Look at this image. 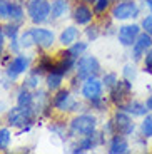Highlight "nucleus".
<instances>
[{
    "label": "nucleus",
    "instance_id": "1",
    "mask_svg": "<svg viewBox=\"0 0 152 154\" xmlns=\"http://www.w3.org/2000/svg\"><path fill=\"white\" fill-rule=\"evenodd\" d=\"M99 131V119L92 112H79L70 119L68 122V137L70 139H79L85 136H92Z\"/></svg>",
    "mask_w": 152,
    "mask_h": 154
},
{
    "label": "nucleus",
    "instance_id": "2",
    "mask_svg": "<svg viewBox=\"0 0 152 154\" xmlns=\"http://www.w3.org/2000/svg\"><path fill=\"white\" fill-rule=\"evenodd\" d=\"M74 91H70L68 87H62L59 91H55L52 96V106L55 111L62 112V114H68V112H79V111H85L84 104L79 99H75Z\"/></svg>",
    "mask_w": 152,
    "mask_h": 154
},
{
    "label": "nucleus",
    "instance_id": "3",
    "mask_svg": "<svg viewBox=\"0 0 152 154\" xmlns=\"http://www.w3.org/2000/svg\"><path fill=\"white\" fill-rule=\"evenodd\" d=\"M37 112L34 111V107H23V106H14L7 111L5 119L10 127L15 129H22V127H32L34 122L37 121Z\"/></svg>",
    "mask_w": 152,
    "mask_h": 154
},
{
    "label": "nucleus",
    "instance_id": "4",
    "mask_svg": "<svg viewBox=\"0 0 152 154\" xmlns=\"http://www.w3.org/2000/svg\"><path fill=\"white\" fill-rule=\"evenodd\" d=\"M109 15L114 19V22H129L141 15V5L135 0H122L115 2L110 8Z\"/></svg>",
    "mask_w": 152,
    "mask_h": 154
},
{
    "label": "nucleus",
    "instance_id": "5",
    "mask_svg": "<svg viewBox=\"0 0 152 154\" xmlns=\"http://www.w3.org/2000/svg\"><path fill=\"white\" fill-rule=\"evenodd\" d=\"M27 19L34 25H44L50 22V0H27Z\"/></svg>",
    "mask_w": 152,
    "mask_h": 154
},
{
    "label": "nucleus",
    "instance_id": "6",
    "mask_svg": "<svg viewBox=\"0 0 152 154\" xmlns=\"http://www.w3.org/2000/svg\"><path fill=\"white\" fill-rule=\"evenodd\" d=\"M75 74L80 81L90 79V77H99L102 74V66H100L99 59L92 54H84L82 57L77 59L75 64Z\"/></svg>",
    "mask_w": 152,
    "mask_h": 154
},
{
    "label": "nucleus",
    "instance_id": "7",
    "mask_svg": "<svg viewBox=\"0 0 152 154\" xmlns=\"http://www.w3.org/2000/svg\"><path fill=\"white\" fill-rule=\"evenodd\" d=\"M32 69V57L27 54H15L12 60L5 66V79L10 82H15L20 75L27 74Z\"/></svg>",
    "mask_w": 152,
    "mask_h": 154
},
{
    "label": "nucleus",
    "instance_id": "8",
    "mask_svg": "<svg viewBox=\"0 0 152 154\" xmlns=\"http://www.w3.org/2000/svg\"><path fill=\"white\" fill-rule=\"evenodd\" d=\"M105 139H107V136L104 134V131H97L92 136L74 139L72 146H70V152L72 154H82V152L94 151V149H97V147H100V146H105Z\"/></svg>",
    "mask_w": 152,
    "mask_h": 154
},
{
    "label": "nucleus",
    "instance_id": "9",
    "mask_svg": "<svg viewBox=\"0 0 152 154\" xmlns=\"http://www.w3.org/2000/svg\"><path fill=\"white\" fill-rule=\"evenodd\" d=\"M107 97H109V102L114 106L115 109H120L122 106L132 97V82L124 79V77L119 79L117 84L109 89V96Z\"/></svg>",
    "mask_w": 152,
    "mask_h": 154
},
{
    "label": "nucleus",
    "instance_id": "10",
    "mask_svg": "<svg viewBox=\"0 0 152 154\" xmlns=\"http://www.w3.org/2000/svg\"><path fill=\"white\" fill-rule=\"evenodd\" d=\"M112 122H114V129H115V134H122V136H135V129H137V124L134 121V117L129 114V112L122 111V109H117V111L112 114Z\"/></svg>",
    "mask_w": 152,
    "mask_h": 154
},
{
    "label": "nucleus",
    "instance_id": "11",
    "mask_svg": "<svg viewBox=\"0 0 152 154\" xmlns=\"http://www.w3.org/2000/svg\"><path fill=\"white\" fill-rule=\"evenodd\" d=\"M30 32H32V37H34V42H35V47L40 50H50L55 42H57V37L53 34V30L47 27H42V25H34L30 27Z\"/></svg>",
    "mask_w": 152,
    "mask_h": 154
},
{
    "label": "nucleus",
    "instance_id": "12",
    "mask_svg": "<svg viewBox=\"0 0 152 154\" xmlns=\"http://www.w3.org/2000/svg\"><path fill=\"white\" fill-rule=\"evenodd\" d=\"M142 34V27L141 23L135 22H124L120 27L117 29V40L122 47H132V44L137 40V37Z\"/></svg>",
    "mask_w": 152,
    "mask_h": 154
},
{
    "label": "nucleus",
    "instance_id": "13",
    "mask_svg": "<svg viewBox=\"0 0 152 154\" xmlns=\"http://www.w3.org/2000/svg\"><path fill=\"white\" fill-rule=\"evenodd\" d=\"M104 82L99 77H90V79H85L82 82V87H80V96L82 99L87 100V102H92L95 99H100L104 97Z\"/></svg>",
    "mask_w": 152,
    "mask_h": 154
},
{
    "label": "nucleus",
    "instance_id": "14",
    "mask_svg": "<svg viewBox=\"0 0 152 154\" xmlns=\"http://www.w3.org/2000/svg\"><path fill=\"white\" fill-rule=\"evenodd\" d=\"M150 49H152V35L142 30V34L137 37V40L130 47V57H132L134 62H141Z\"/></svg>",
    "mask_w": 152,
    "mask_h": 154
},
{
    "label": "nucleus",
    "instance_id": "15",
    "mask_svg": "<svg viewBox=\"0 0 152 154\" xmlns=\"http://www.w3.org/2000/svg\"><path fill=\"white\" fill-rule=\"evenodd\" d=\"M70 17H72L74 23H77L79 27H82V25L85 27V25H89V23H92L95 20V14L92 10V7L87 4H82V2L74 5Z\"/></svg>",
    "mask_w": 152,
    "mask_h": 154
},
{
    "label": "nucleus",
    "instance_id": "16",
    "mask_svg": "<svg viewBox=\"0 0 152 154\" xmlns=\"http://www.w3.org/2000/svg\"><path fill=\"white\" fill-rule=\"evenodd\" d=\"M129 151H130V144L127 136L114 134L109 137V143H107V152L109 154H127Z\"/></svg>",
    "mask_w": 152,
    "mask_h": 154
},
{
    "label": "nucleus",
    "instance_id": "17",
    "mask_svg": "<svg viewBox=\"0 0 152 154\" xmlns=\"http://www.w3.org/2000/svg\"><path fill=\"white\" fill-rule=\"evenodd\" d=\"M79 38H80L79 25H77V23H72V25H65V27L60 30L57 42L60 44L62 47H68V45H72L74 42H77Z\"/></svg>",
    "mask_w": 152,
    "mask_h": 154
},
{
    "label": "nucleus",
    "instance_id": "18",
    "mask_svg": "<svg viewBox=\"0 0 152 154\" xmlns=\"http://www.w3.org/2000/svg\"><path fill=\"white\" fill-rule=\"evenodd\" d=\"M27 17V8L23 7V4L20 0H10L8 4V17L7 22H17V23H23Z\"/></svg>",
    "mask_w": 152,
    "mask_h": 154
},
{
    "label": "nucleus",
    "instance_id": "19",
    "mask_svg": "<svg viewBox=\"0 0 152 154\" xmlns=\"http://www.w3.org/2000/svg\"><path fill=\"white\" fill-rule=\"evenodd\" d=\"M120 109L122 111H126V112H129L134 119H135V117H144V116L149 112L145 102H142V100H139V99H134V97H130V99L127 100Z\"/></svg>",
    "mask_w": 152,
    "mask_h": 154
},
{
    "label": "nucleus",
    "instance_id": "20",
    "mask_svg": "<svg viewBox=\"0 0 152 154\" xmlns=\"http://www.w3.org/2000/svg\"><path fill=\"white\" fill-rule=\"evenodd\" d=\"M70 0H52L50 2V20H60L70 10V5H68Z\"/></svg>",
    "mask_w": 152,
    "mask_h": 154
},
{
    "label": "nucleus",
    "instance_id": "21",
    "mask_svg": "<svg viewBox=\"0 0 152 154\" xmlns=\"http://www.w3.org/2000/svg\"><path fill=\"white\" fill-rule=\"evenodd\" d=\"M53 66H55V59L50 57L49 54H40L37 59V64H35V67H32V70L40 74V75H45L50 70H53Z\"/></svg>",
    "mask_w": 152,
    "mask_h": 154
},
{
    "label": "nucleus",
    "instance_id": "22",
    "mask_svg": "<svg viewBox=\"0 0 152 154\" xmlns=\"http://www.w3.org/2000/svg\"><path fill=\"white\" fill-rule=\"evenodd\" d=\"M64 81L65 75L55 72V70H50L49 74H45V89L49 92H55V91L64 87Z\"/></svg>",
    "mask_w": 152,
    "mask_h": 154
},
{
    "label": "nucleus",
    "instance_id": "23",
    "mask_svg": "<svg viewBox=\"0 0 152 154\" xmlns=\"http://www.w3.org/2000/svg\"><path fill=\"white\" fill-rule=\"evenodd\" d=\"M49 131L52 132L53 136H57L59 139L65 141L68 137V124H64L62 121H52L49 124Z\"/></svg>",
    "mask_w": 152,
    "mask_h": 154
},
{
    "label": "nucleus",
    "instance_id": "24",
    "mask_svg": "<svg viewBox=\"0 0 152 154\" xmlns=\"http://www.w3.org/2000/svg\"><path fill=\"white\" fill-rule=\"evenodd\" d=\"M17 104L23 106V107H32L34 106V91L20 87L17 92Z\"/></svg>",
    "mask_w": 152,
    "mask_h": 154
},
{
    "label": "nucleus",
    "instance_id": "25",
    "mask_svg": "<svg viewBox=\"0 0 152 154\" xmlns=\"http://www.w3.org/2000/svg\"><path fill=\"white\" fill-rule=\"evenodd\" d=\"M67 49V52L70 55H72L74 59H79V57H82L84 54H87V49H89V44H87V40H77V42H74L72 45H68V47H65Z\"/></svg>",
    "mask_w": 152,
    "mask_h": 154
},
{
    "label": "nucleus",
    "instance_id": "26",
    "mask_svg": "<svg viewBox=\"0 0 152 154\" xmlns=\"http://www.w3.org/2000/svg\"><path fill=\"white\" fill-rule=\"evenodd\" d=\"M112 5H114L112 0H95L94 4H92V10H94L95 17H100V19H102L105 14L110 12Z\"/></svg>",
    "mask_w": 152,
    "mask_h": 154
},
{
    "label": "nucleus",
    "instance_id": "27",
    "mask_svg": "<svg viewBox=\"0 0 152 154\" xmlns=\"http://www.w3.org/2000/svg\"><path fill=\"white\" fill-rule=\"evenodd\" d=\"M40 74L34 72V70H29V72L25 74V79H23L22 85L20 87H25V89H30V91H35V89H38V85H40Z\"/></svg>",
    "mask_w": 152,
    "mask_h": 154
},
{
    "label": "nucleus",
    "instance_id": "28",
    "mask_svg": "<svg viewBox=\"0 0 152 154\" xmlns=\"http://www.w3.org/2000/svg\"><path fill=\"white\" fill-rule=\"evenodd\" d=\"M139 134H142L144 137H147V139H152V112H147L144 117H141Z\"/></svg>",
    "mask_w": 152,
    "mask_h": 154
},
{
    "label": "nucleus",
    "instance_id": "29",
    "mask_svg": "<svg viewBox=\"0 0 152 154\" xmlns=\"http://www.w3.org/2000/svg\"><path fill=\"white\" fill-rule=\"evenodd\" d=\"M85 37H87V42H92V40H97V38L102 35V25L99 22H92L89 25H85L84 30Z\"/></svg>",
    "mask_w": 152,
    "mask_h": 154
},
{
    "label": "nucleus",
    "instance_id": "30",
    "mask_svg": "<svg viewBox=\"0 0 152 154\" xmlns=\"http://www.w3.org/2000/svg\"><path fill=\"white\" fill-rule=\"evenodd\" d=\"M12 143L10 127H0V152H7Z\"/></svg>",
    "mask_w": 152,
    "mask_h": 154
},
{
    "label": "nucleus",
    "instance_id": "31",
    "mask_svg": "<svg viewBox=\"0 0 152 154\" xmlns=\"http://www.w3.org/2000/svg\"><path fill=\"white\" fill-rule=\"evenodd\" d=\"M20 27L22 23H17V22H5L4 23V30L5 35H7V40H12V38H19L20 37Z\"/></svg>",
    "mask_w": 152,
    "mask_h": 154
},
{
    "label": "nucleus",
    "instance_id": "32",
    "mask_svg": "<svg viewBox=\"0 0 152 154\" xmlns=\"http://www.w3.org/2000/svg\"><path fill=\"white\" fill-rule=\"evenodd\" d=\"M19 40H20V45H22V50H29V49H32V47H35V42H34V37H32L30 29L20 32Z\"/></svg>",
    "mask_w": 152,
    "mask_h": 154
},
{
    "label": "nucleus",
    "instance_id": "33",
    "mask_svg": "<svg viewBox=\"0 0 152 154\" xmlns=\"http://www.w3.org/2000/svg\"><path fill=\"white\" fill-rule=\"evenodd\" d=\"M137 74H139L137 66L132 64V62H127L126 66H124V69H122V77L127 79V81H130V82H134L137 79Z\"/></svg>",
    "mask_w": 152,
    "mask_h": 154
},
{
    "label": "nucleus",
    "instance_id": "34",
    "mask_svg": "<svg viewBox=\"0 0 152 154\" xmlns=\"http://www.w3.org/2000/svg\"><path fill=\"white\" fill-rule=\"evenodd\" d=\"M89 107L97 111V112H105L107 107H109V97L104 96V97H100V99L92 100V102H89Z\"/></svg>",
    "mask_w": 152,
    "mask_h": 154
},
{
    "label": "nucleus",
    "instance_id": "35",
    "mask_svg": "<svg viewBox=\"0 0 152 154\" xmlns=\"http://www.w3.org/2000/svg\"><path fill=\"white\" fill-rule=\"evenodd\" d=\"M117 81H119V75L115 72H105L102 75V82H104V87L109 91L110 87H114L115 84H117Z\"/></svg>",
    "mask_w": 152,
    "mask_h": 154
},
{
    "label": "nucleus",
    "instance_id": "36",
    "mask_svg": "<svg viewBox=\"0 0 152 154\" xmlns=\"http://www.w3.org/2000/svg\"><path fill=\"white\" fill-rule=\"evenodd\" d=\"M141 62H142V70L145 74H149V75H152V49L144 55V59Z\"/></svg>",
    "mask_w": 152,
    "mask_h": 154
},
{
    "label": "nucleus",
    "instance_id": "37",
    "mask_svg": "<svg viewBox=\"0 0 152 154\" xmlns=\"http://www.w3.org/2000/svg\"><path fill=\"white\" fill-rule=\"evenodd\" d=\"M141 27H142V30H144V32H147L149 35H152V14H149V15L142 17Z\"/></svg>",
    "mask_w": 152,
    "mask_h": 154
},
{
    "label": "nucleus",
    "instance_id": "38",
    "mask_svg": "<svg viewBox=\"0 0 152 154\" xmlns=\"http://www.w3.org/2000/svg\"><path fill=\"white\" fill-rule=\"evenodd\" d=\"M8 4L10 0H0V20H5V22L8 17Z\"/></svg>",
    "mask_w": 152,
    "mask_h": 154
},
{
    "label": "nucleus",
    "instance_id": "39",
    "mask_svg": "<svg viewBox=\"0 0 152 154\" xmlns=\"http://www.w3.org/2000/svg\"><path fill=\"white\" fill-rule=\"evenodd\" d=\"M102 131H104V134H105L107 137H110V136L115 134V129H114V122H112V119H109L105 124H104Z\"/></svg>",
    "mask_w": 152,
    "mask_h": 154
},
{
    "label": "nucleus",
    "instance_id": "40",
    "mask_svg": "<svg viewBox=\"0 0 152 154\" xmlns=\"http://www.w3.org/2000/svg\"><path fill=\"white\" fill-rule=\"evenodd\" d=\"M5 45H7V35H5L4 25L0 23V55L4 54V50H5Z\"/></svg>",
    "mask_w": 152,
    "mask_h": 154
},
{
    "label": "nucleus",
    "instance_id": "41",
    "mask_svg": "<svg viewBox=\"0 0 152 154\" xmlns=\"http://www.w3.org/2000/svg\"><path fill=\"white\" fill-rule=\"evenodd\" d=\"M145 106H147L149 112H152V94H150V96H147V99H145Z\"/></svg>",
    "mask_w": 152,
    "mask_h": 154
},
{
    "label": "nucleus",
    "instance_id": "42",
    "mask_svg": "<svg viewBox=\"0 0 152 154\" xmlns=\"http://www.w3.org/2000/svg\"><path fill=\"white\" fill-rule=\"evenodd\" d=\"M79 2H82V4H87V5H92L95 0H79Z\"/></svg>",
    "mask_w": 152,
    "mask_h": 154
},
{
    "label": "nucleus",
    "instance_id": "43",
    "mask_svg": "<svg viewBox=\"0 0 152 154\" xmlns=\"http://www.w3.org/2000/svg\"><path fill=\"white\" fill-rule=\"evenodd\" d=\"M141 2L144 5H147V7H149V5H152V0H141Z\"/></svg>",
    "mask_w": 152,
    "mask_h": 154
},
{
    "label": "nucleus",
    "instance_id": "44",
    "mask_svg": "<svg viewBox=\"0 0 152 154\" xmlns=\"http://www.w3.org/2000/svg\"><path fill=\"white\" fill-rule=\"evenodd\" d=\"M112 2H114V4H115V2H122V0H112Z\"/></svg>",
    "mask_w": 152,
    "mask_h": 154
}]
</instances>
